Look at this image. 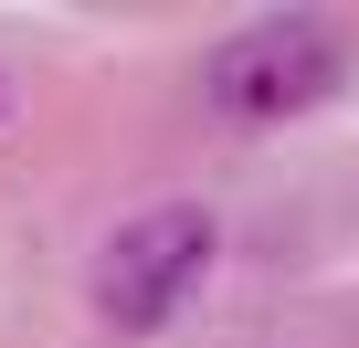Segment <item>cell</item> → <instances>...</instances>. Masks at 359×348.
Here are the masks:
<instances>
[{
  "label": "cell",
  "mask_w": 359,
  "mask_h": 348,
  "mask_svg": "<svg viewBox=\"0 0 359 348\" xmlns=\"http://www.w3.org/2000/svg\"><path fill=\"white\" fill-rule=\"evenodd\" d=\"M212 253H222V211L212 201H148V211H127L106 232V253H95V316L127 327V337L169 327L201 295Z\"/></svg>",
  "instance_id": "6da1fadb"
},
{
  "label": "cell",
  "mask_w": 359,
  "mask_h": 348,
  "mask_svg": "<svg viewBox=\"0 0 359 348\" xmlns=\"http://www.w3.org/2000/svg\"><path fill=\"white\" fill-rule=\"evenodd\" d=\"M338 95V32L317 11H275V22H243L212 43L201 64V106L233 116V127H285L306 106Z\"/></svg>",
  "instance_id": "7a4b0ae2"
}]
</instances>
